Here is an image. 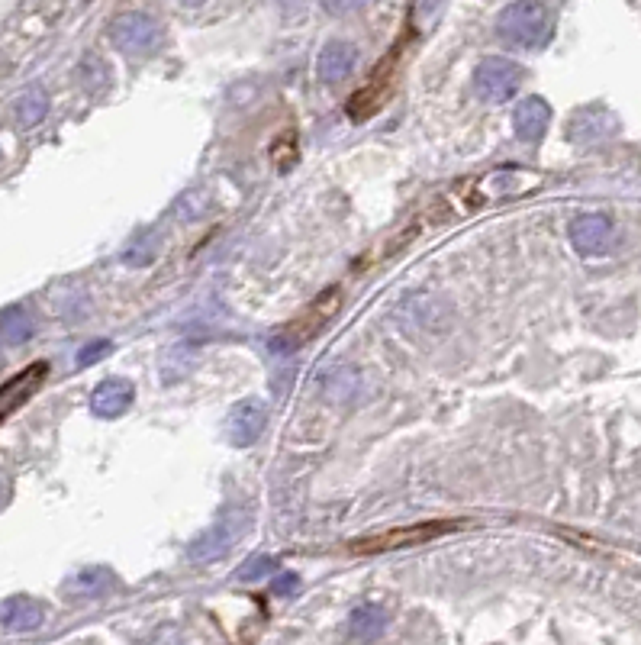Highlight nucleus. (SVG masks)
<instances>
[{"label":"nucleus","instance_id":"1","mask_svg":"<svg viewBox=\"0 0 641 645\" xmlns=\"http://www.w3.org/2000/svg\"><path fill=\"white\" fill-rule=\"evenodd\" d=\"M551 30H555V20L538 0H513L497 20L500 39L519 49H542L551 39Z\"/></svg>","mask_w":641,"mask_h":645},{"label":"nucleus","instance_id":"2","mask_svg":"<svg viewBox=\"0 0 641 645\" xmlns=\"http://www.w3.org/2000/svg\"><path fill=\"white\" fill-rule=\"evenodd\" d=\"M339 304H342V291L339 288H329L319 294L313 304L300 313V317L290 320L278 336L271 339V349L274 352H294L297 346H303V342H310L313 336H319L326 329V323L339 313Z\"/></svg>","mask_w":641,"mask_h":645},{"label":"nucleus","instance_id":"3","mask_svg":"<svg viewBox=\"0 0 641 645\" xmlns=\"http://www.w3.org/2000/svg\"><path fill=\"white\" fill-rule=\"evenodd\" d=\"M400 52H403V42H397V49H393L387 59L374 68V75L364 81V88H358L352 94V100H348V117H352L355 123H364V120H371L377 110H381L387 104V97L393 91V81H397V65H400Z\"/></svg>","mask_w":641,"mask_h":645},{"label":"nucleus","instance_id":"4","mask_svg":"<svg viewBox=\"0 0 641 645\" xmlns=\"http://www.w3.org/2000/svg\"><path fill=\"white\" fill-rule=\"evenodd\" d=\"M451 529H458L455 520H435V523H416V526H400L390 529V533H377L361 542H352V552L358 555H377V552H393V549H406V546H422L429 539H439Z\"/></svg>","mask_w":641,"mask_h":645},{"label":"nucleus","instance_id":"5","mask_svg":"<svg viewBox=\"0 0 641 645\" xmlns=\"http://www.w3.org/2000/svg\"><path fill=\"white\" fill-rule=\"evenodd\" d=\"M522 84V68L509 59H484L474 71V88L477 94L490 100V104H506L513 100Z\"/></svg>","mask_w":641,"mask_h":645},{"label":"nucleus","instance_id":"6","mask_svg":"<svg viewBox=\"0 0 641 645\" xmlns=\"http://www.w3.org/2000/svg\"><path fill=\"white\" fill-rule=\"evenodd\" d=\"M110 42L126 55H145L162 42V26L145 13H123L110 23Z\"/></svg>","mask_w":641,"mask_h":645},{"label":"nucleus","instance_id":"7","mask_svg":"<svg viewBox=\"0 0 641 645\" xmlns=\"http://www.w3.org/2000/svg\"><path fill=\"white\" fill-rule=\"evenodd\" d=\"M265 423H268V407L265 400L249 397L242 404L232 407L229 420H226V436L232 446H252V442L265 433Z\"/></svg>","mask_w":641,"mask_h":645},{"label":"nucleus","instance_id":"8","mask_svg":"<svg viewBox=\"0 0 641 645\" xmlns=\"http://www.w3.org/2000/svg\"><path fill=\"white\" fill-rule=\"evenodd\" d=\"M571 242L580 255H606L613 249V223L603 213H584L571 223Z\"/></svg>","mask_w":641,"mask_h":645},{"label":"nucleus","instance_id":"9","mask_svg":"<svg viewBox=\"0 0 641 645\" xmlns=\"http://www.w3.org/2000/svg\"><path fill=\"white\" fill-rule=\"evenodd\" d=\"M46 375H49V365L46 362H36V365L23 368L20 375H13L10 381H4V387H0V417L7 420L13 410L23 407L26 400L42 387Z\"/></svg>","mask_w":641,"mask_h":645},{"label":"nucleus","instance_id":"10","mask_svg":"<svg viewBox=\"0 0 641 645\" xmlns=\"http://www.w3.org/2000/svg\"><path fill=\"white\" fill-rule=\"evenodd\" d=\"M133 400H136V387L123 381V378H107V381H100L94 387V394H91V407L97 417H120V413H126L129 407H133Z\"/></svg>","mask_w":641,"mask_h":645},{"label":"nucleus","instance_id":"11","mask_svg":"<svg viewBox=\"0 0 641 645\" xmlns=\"http://www.w3.org/2000/svg\"><path fill=\"white\" fill-rule=\"evenodd\" d=\"M551 123V107L542 97H526L519 100L513 110V129L522 142H538L545 136V129Z\"/></svg>","mask_w":641,"mask_h":645},{"label":"nucleus","instance_id":"12","mask_svg":"<svg viewBox=\"0 0 641 645\" xmlns=\"http://www.w3.org/2000/svg\"><path fill=\"white\" fill-rule=\"evenodd\" d=\"M355 62H358L355 46H348V42H329V46L319 52L316 68H319V78L335 84V81L348 78V71L355 68Z\"/></svg>","mask_w":641,"mask_h":645},{"label":"nucleus","instance_id":"13","mask_svg":"<svg viewBox=\"0 0 641 645\" xmlns=\"http://www.w3.org/2000/svg\"><path fill=\"white\" fill-rule=\"evenodd\" d=\"M42 620H46V613H42L36 600H29V597L4 600V626L13 629V633H29V629L42 626Z\"/></svg>","mask_w":641,"mask_h":645},{"label":"nucleus","instance_id":"14","mask_svg":"<svg viewBox=\"0 0 641 645\" xmlns=\"http://www.w3.org/2000/svg\"><path fill=\"white\" fill-rule=\"evenodd\" d=\"M384 626H387V613L381 607H358L352 613V636L358 642H371L384 633Z\"/></svg>","mask_w":641,"mask_h":645},{"label":"nucleus","instance_id":"15","mask_svg":"<svg viewBox=\"0 0 641 645\" xmlns=\"http://www.w3.org/2000/svg\"><path fill=\"white\" fill-rule=\"evenodd\" d=\"M49 113V97L46 91L39 88V84H33V88H26L17 100V120L23 126H36L42 123V117Z\"/></svg>","mask_w":641,"mask_h":645},{"label":"nucleus","instance_id":"16","mask_svg":"<svg viewBox=\"0 0 641 645\" xmlns=\"http://www.w3.org/2000/svg\"><path fill=\"white\" fill-rule=\"evenodd\" d=\"M33 336V320L26 317L23 307H7L4 310V342L7 346H17Z\"/></svg>","mask_w":641,"mask_h":645},{"label":"nucleus","instance_id":"17","mask_svg":"<svg viewBox=\"0 0 641 645\" xmlns=\"http://www.w3.org/2000/svg\"><path fill=\"white\" fill-rule=\"evenodd\" d=\"M271 568H274V562H271V558H255V562H249V565H245V568L239 571V578H242V581H252V578H265Z\"/></svg>","mask_w":641,"mask_h":645},{"label":"nucleus","instance_id":"18","mask_svg":"<svg viewBox=\"0 0 641 645\" xmlns=\"http://www.w3.org/2000/svg\"><path fill=\"white\" fill-rule=\"evenodd\" d=\"M323 7L335 17H345V13H355L358 7H364V0H323Z\"/></svg>","mask_w":641,"mask_h":645},{"label":"nucleus","instance_id":"19","mask_svg":"<svg viewBox=\"0 0 641 645\" xmlns=\"http://www.w3.org/2000/svg\"><path fill=\"white\" fill-rule=\"evenodd\" d=\"M104 352H110V342H94V346L81 349L78 365H81V368H84V365H91V362H97V358H104Z\"/></svg>","mask_w":641,"mask_h":645},{"label":"nucleus","instance_id":"20","mask_svg":"<svg viewBox=\"0 0 641 645\" xmlns=\"http://www.w3.org/2000/svg\"><path fill=\"white\" fill-rule=\"evenodd\" d=\"M297 575H281L278 581H274V594H281V597H287V594H294L297 591Z\"/></svg>","mask_w":641,"mask_h":645},{"label":"nucleus","instance_id":"21","mask_svg":"<svg viewBox=\"0 0 641 645\" xmlns=\"http://www.w3.org/2000/svg\"><path fill=\"white\" fill-rule=\"evenodd\" d=\"M181 4H187V7H200L203 0H181Z\"/></svg>","mask_w":641,"mask_h":645}]
</instances>
